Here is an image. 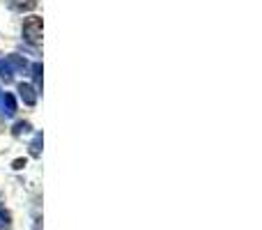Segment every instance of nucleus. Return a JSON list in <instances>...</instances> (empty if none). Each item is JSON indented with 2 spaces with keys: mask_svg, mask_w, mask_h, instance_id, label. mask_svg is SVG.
Returning a JSON list of instances; mask_svg holds the SVG:
<instances>
[{
  "mask_svg": "<svg viewBox=\"0 0 262 230\" xmlns=\"http://www.w3.org/2000/svg\"><path fill=\"white\" fill-rule=\"evenodd\" d=\"M14 69H16V72H28V62L16 53L0 58V81L12 83L14 81Z\"/></svg>",
  "mask_w": 262,
  "mask_h": 230,
  "instance_id": "nucleus-1",
  "label": "nucleus"
},
{
  "mask_svg": "<svg viewBox=\"0 0 262 230\" xmlns=\"http://www.w3.org/2000/svg\"><path fill=\"white\" fill-rule=\"evenodd\" d=\"M41 16H28L23 18V26H21V32H23V39L32 46H39L41 44Z\"/></svg>",
  "mask_w": 262,
  "mask_h": 230,
  "instance_id": "nucleus-2",
  "label": "nucleus"
},
{
  "mask_svg": "<svg viewBox=\"0 0 262 230\" xmlns=\"http://www.w3.org/2000/svg\"><path fill=\"white\" fill-rule=\"evenodd\" d=\"M0 115L3 117L16 115V99H14L12 92H3V95H0Z\"/></svg>",
  "mask_w": 262,
  "mask_h": 230,
  "instance_id": "nucleus-3",
  "label": "nucleus"
},
{
  "mask_svg": "<svg viewBox=\"0 0 262 230\" xmlns=\"http://www.w3.org/2000/svg\"><path fill=\"white\" fill-rule=\"evenodd\" d=\"M18 95H21V99H23V104L26 106H35L37 104V95H39V92H37L30 83H18Z\"/></svg>",
  "mask_w": 262,
  "mask_h": 230,
  "instance_id": "nucleus-4",
  "label": "nucleus"
},
{
  "mask_svg": "<svg viewBox=\"0 0 262 230\" xmlns=\"http://www.w3.org/2000/svg\"><path fill=\"white\" fill-rule=\"evenodd\" d=\"M37 7V0H9V9L14 12H30Z\"/></svg>",
  "mask_w": 262,
  "mask_h": 230,
  "instance_id": "nucleus-5",
  "label": "nucleus"
},
{
  "mask_svg": "<svg viewBox=\"0 0 262 230\" xmlns=\"http://www.w3.org/2000/svg\"><path fill=\"white\" fill-rule=\"evenodd\" d=\"M30 129H32V124L28 120H21V122H16V124L12 127V134L14 136H23V134H30Z\"/></svg>",
  "mask_w": 262,
  "mask_h": 230,
  "instance_id": "nucleus-6",
  "label": "nucleus"
},
{
  "mask_svg": "<svg viewBox=\"0 0 262 230\" xmlns=\"http://www.w3.org/2000/svg\"><path fill=\"white\" fill-rule=\"evenodd\" d=\"M30 72H32V78H35V86L32 88H35V90H41V65L35 62L30 67Z\"/></svg>",
  "mask_w": 262,
  "mask_h": 230,
  "instance_id": "nucleus-7",
  "label": "nucleus"
},
{
  "mask_svg": "<svg viewBox=\"0 0 262 230\" xmlns=\"http://www.w3.org/2000/svg\"><path fill=\"white\" fill-rule=\"evenodd\" d=\"M41 134H35V138H32V143H30V154L32 157H39L41 154Z\"/></svg>",
  "mask_w": 262,
  "mask_h": 230,
  "instance_id": "nucleus-8",
  "label": "nucleus"
},
{
  "mask_svg": "<svg viewBox=\"0 0 262 230\" xmlns=\"http://www.w3.org/2000/svg\"><path fill=\"white\" fill-rule=\"evenodd\" d=\"M9 226H12V217L5 207H0V230H9Z\"/></svg>",
  "mask_w": 262,
  "mask_h": 230,
  "instance_id": "nucleus-9",
  "label": "nucleus"
},
{
  "mask_svg": "<svg viewBox=\"0 0 262 230\" xmlns=\"http://www.w3.org/2000/svg\"><path fill=\"white\" fill-rule=\"evenodd\" d=\"M23 166H26V159H16V161H14V168H16V171H21Z\"/></svg>",
  "mask_w": 262,
  "mask_h": 230,
  "instance_id": "nucleus-10",
  "label": "nucleus"
},
{
  "mask_svg": "<svg viewBox=\"0 0 262 230\" xmlns=\"http://www.w3.org/2000/svg\"><path fill=\"white\" fill-rule=\"evenodd\" d=\"M32 230H41V221H39V219L35 221V228H32Z\"/></svg>",
  "mask_w": 262,
  "mask_h": 230,
  "instance_id": "nucleus-11",
  "label": "nucleus"
}]
</instances>
